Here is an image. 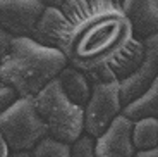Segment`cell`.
Returning <instances> with one entry per match:
<instances>
[{
	"mask_svg": "<svg viewBox=\"0 0 158 157\" xmlns=\"http://www.w3.org/2000/svg\"><path fill=\"white\" fill-rule=\"evenodd\" d=\"M0 87H2V85H0Z\"/></svg>",
	"mask_w": 158,
	"mask_h": 157,
	"instance_id": "obj_21",
	"label": "cell"
},
{
	"mask_svg": "<svg viewBox=\"0 0 158 157\" xmlns=\"http://www.w3.org/2000/svg\"><path fill=\"white\" fill-rule=\"evenodd\" d=\"M57 81L60 83V88L64 90L65 97L71 100L74 105L86 107L88 100L91 97V83L81 71L67 66L65 69L57 76Z\"/></svg>",
	"mask_w": 158,
	"mask_h": 157,
	"instance_id": "obj_11",
	"label": "cell"
},
{
	"mask_svg": "<svg viewBox=\"0 0 158 157\" xmlns=\"http://www.w3.org/2000/svg\"><path fill=\"white\" fill-rule=\"evenodd\" d=\"M45 7L38 0H0V29L14 38H31Z\"/></svg>",
	"mask_w": 158,
	"mask_h": 157,
	"instance_id": "obj_6",
	"label": "cell"
},
{
	"mask_svg": "<svg viewBox=\"0 0 158 157\" xmlns=\"http://www.w3.org/2000/svg\"><path fill=\"white\" fill-rule=\"evenodd\" d=\"M136 157H158V149L148 150V152H138Z\"/></svg>",
	"mask_w": 158,
	"mask_h": 157,
	"instance_id": "obj_19",
	"label": "cell"
},
{
	"mask_svg": "<svg viewBox=\"0 0 158 157\" xmlns=\"http://www.w3.org/2000/svg\"><path fill=\"white\" fill-rule=\"evenodd\" d=\"M144 59L141 66L124 81L118 83V93H120V102L122 107L129 105L139 98L158 78V35L144 40Z\"/></svg>",
	"mask_w": 158,
	"mask_h": 157,
	"instance_id": "obj_7",
	"label": "cell"
},
{
	"mask_svg": "<svg viewBox=\"0 0 158 157\" xmlns=\"http://www.w3.org/2000/svg\"><path fill=\"white\" fill-rule=\"evenodd\" d=\"M132 143L136 152L158 149V119L148 118L136 121L132 126Z\"/></svg>",
	"mask_w": 158,
	"mask_h": 157,
	"instance_id": "obj_13",
	"label": "cell"
},
{
	"mask_svg": "<svg viewBox=\"0 0 158 157\" xmlns=\"http://www.w3.org/2000/svg\"><path fill=\"white\" fill-rule=\"evenodd\" d=\"M122 116H126L132 123L148 119V118L158 119V78L155 79V83L141 97L124 107Z\"/></svg>",
	"mask_w": 158,
	"mask_h": 157,
	"instance_id": "obj_12",
	"label": "cell"
},
{
	"mask_svg": "<svg viewBox=\"0 0 158 157\" xmlns=\"http://www.w3.org/2000/svg\"><path fill=\"white\" fill-rule=\"evenodd\" d=\"M124 14L132 28V36L139 42L158 35V2L155 0H124Z\"/></svg>",
	"mask_w": 158,
	"mask_h": 157,
	"instance_id": "obj_9",
	"label": "cell"
},
{
	"mask_svg": "<svg viewBox=\"0 0 158 157\" xmlns=\"http://www.w3.org/2000/svg\"><path fill=\"white\" fill-rule=\"evenodd\" d=\"M132 126L126 116H118L108 130L95 140V157H136V149L132 143Z\"/></svg>",
	"mask_w": 158,
	"mask_h": 157,
	"instance_id": "obj_8",
	"label": "cell"
},
{
	"mask_svg": "<svg viewBox=\"0 0 158 157\" xmlns=\"http://www.w3.org/2000/svg\"><path fill=\"white\" fill-rule=\"evenodd\" d=\"M40 119L47 126L48 137L65 145H74L84 133V109L65 97L60 83L53 79L33 98Z\"/></svg>",
	"mask_w": 158,
	"mask_h": 157,
	"instance_id": "obj_3",
	"label": "cell"
},
{
	"mask_svg": "<svg viewBox=\"0 0 158 157\" xmlns=\"http://www.w3.org/2000/svg\"><path fill=\"white\" fill-rule=\"evenodd\" d=\"M0 137L10 152H31L48 137L47 126L40 119L33 100L17 98L5 112L0 114Z\"/></svg>",
	"mask_w": 158,
	"mask_h": 157,
	"instance_id": "obj_4",
	"label": "cell"
},
{
	"mask_svg": "<svg viewBox=\"0 0 158 157\" xmlns=\"http://www.w3.org/2000/svg\"><path fill=\"white\" fill-rule=\"evenodd\" d=\"M53 5L67 19L60 54L84 76L114 64L134 40L131 23L118 2L67 0L53 2Z\"/></svg>",
	"mask_w": 158,
	"mask_h": 157,
	"instance_id": "obj_1",
	"label": "cell"
},
{
	"mask_svg": "<svg viewBox=\"0 0 158 157\" xmlns=\"http://www.w3.org/2000/svg\"><path fill=\"white\" fill-rule=\"evenodd\" d=\"M59 50L41 47L31 38H16L0 66V85L14 90L17 98H33L67 67Z\"/></svg>",
	"mask_w": 158,
	"mask_h": 157,
	"instance_id": "obj_2",
	"label": "cell"
},
{
	"mask_svg": "<svg viewBox=\"0 0 158 157\" xmlns=\"http://www.w3.org/2000/svg\"><path fill=\"white\" fill-rule=\"evenodd\" d=\"M67 29V19L60 12L59 7H55L53 4L47 5L40 17V21L36 23V28L31 35V40H35L38 45L47 48H53L59 50L62 47V40Z\"/></svg>",
	"mask_w": 158,
	"mask_h": 157,
	"instance_id": "obj_10",
	"label": "cell"
},
{
	"mask_svg": "<svg viewBox=\"0 0 158 157\" xmlns=\"http://www.w3.org/2000/svg\"><path fill=\"white\" fill-rule=\"evenodd\" d=\"M14 40H16L14 36H10L9 33H5L4 29H0V66H2V62L7 59V55H9V52H10V48H12Z\"/></svg>",
	"mask_w": 158,
	"mask_h": 157,
	"instance_id": "obj_17",
	"label": "cell"
},
{
	"mask_svg": "<svg viewBox=\"0 0 158 157\" xmlns=\"http://www.w3.org/2000/svg\"><path fill=\"white\" fill-rule=\"evenodd\" d=\"M9 154H10V150H9L7 143L4 141V138L0 137V157H9Z\"/></svg>",
	"mask_w": 158,
	"mask_h": 157,
	"instance_id": "obj_18",
	"label": "cell"
},
{
	"mask_svg": "<svg viewBox=\"0 0 158 157\" xmlns=\"http://www.w3.org/2000/svg\"><path fill=\"white\" fill-rule=\"evenodd\" d=\"M122 102L118 83H95L91 85V97L84 107V133L86 137L100 138L108 126L122 114Z\"/></svg>",
	"mask_w": 158,
	"mask_h": 157,
	"instance_id": "obj_5",
	"label": "cell"
},
{
	"mask_svg": "<svg viewBox=\"0 0 158 157\" xmlns=\"http://www.w3.org/2000/svg\"><path fill=\"white\" fill-rule=\"evenodd\" d=\"M93 145H95V140L84 135V137H81L74 145H72L71 157H95Z\"/></svg>",
	"mask_w": 158,
	"mask_h": 157,
	"instance_id": "obj_15",
	"label": "cell"
},
{
	"mask_svg": "<svg viewBox=\"0 0 158 157\" xmlns=\"http://www.w3.org/2000/svg\"><path fill=\"white\" fill-rule=\"evenodd\" d=\"M16 100H17V95L14 93V90H10L7 87H0V114L5 112Z\"/></svg>",
	"mask_w": 158,
	"mask_h": 157,
	"instance_id": "obj_16",
	"label": "cell"
},
{
	"mask_svg": "<svg viewBox=\"0 0 158 157\" xmlns=\"http://www.w3.org/2000/svg\"><path fill=\"white\" fill-rule=\"evenodd\" d=\"M9 157H31V152H10Z\"/></svg>",
	"mask_w": 158,
	"mask_h": 157,
	"instance_id": "obj_20",
	"label": "cell"
},
{
	"mask_svg": "<svg viewBox=\"0 0 158 157\" xmlns=\"http://www.w3.org/2000/svg\"><path fill=\"white\" fill-rule=\"evenodd\" d=\"M72 147L47 137L31 150V157H71Z\"/></svg>",
	"mask_w": 158,
	"mask_h": 157,
	"instance_id": "obj_14",
	"label": "cell"
}]
</instances>
